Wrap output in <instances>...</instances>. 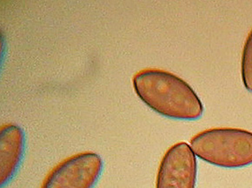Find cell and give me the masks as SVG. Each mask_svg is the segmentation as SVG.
<instances>
[{
	"label": "cell",
	"instance_id": "1",
	"mask_svg": "<svg viewBox=\"0 0 252 188\" xmlns=\"http://www.w3.org/2000/svg\"><path fill=\"white\" fill-rule=\"evenodd\" d=\"M133 86L146 106L166 118L196 120L204 113V106L192 87L167 71H140L134 76Z\"/></svg>",
	"mask_w": 252,
	"mask_h": 188
},
{
	"label": "cell",
	"instance_id": "2",
	"mask_svg": "<svg viewBox=\"0 0 252 188\" xmlns=\"http://www.w3.org/2000/svg\"><path fill=\"white\" fill-rule=\"evenodd\" d=\"M190 148L199 159L223 168L252 165V133L232 127L204 130L190 140Z\"/></svg>",
	"mask_w": 252,
	"mask_h": 188
},
{
	"label": "cell",
	"instance_id": "3",
	"mask_svg": "<svg viewBox=\"0 0 252 188\" xmlns=\"http://www.w3.org/2000/svg\"><path fill=\"white\" fill-rule=\"evenodd\" d=\"M103 167V160L95 152L72 155L49 173L41 188H93Z\"/></svg>",
	"mask_w": 252,
	"mask_h": 188
},
{
	"label": "cell",
	"instance_id": "4",
	"mask_svg": "<svg viewBox=\"0 0 252 188\" xmlns=\"http://www.w3.org/2000/svg\"><path fill=\"white\" fill-rule=\"evenodd\" d=\"M196 155L186 142H178L167 150L160 162L156 188H195L197 183Z\"/></svg>",
	"mask_w": 252,
	"mask_h": 188
},
{
	"label": "cell",
	"instance_id": "5",
	"mask_svg": "<svg viewBox=\"0 0 252 188\" xmlns=\"http://www.w3.org/2000/svg\"><path fill=\"white\" fill-rule=\"evenodd\" d=\"M25 133L19 125L8 124L0 131V186L4 188L14 177L25 151Z\"/></svg>",
	"mask_w": 252,
	"mask_h": 188
},
{
	"label": "cell",
	"instance_id": "6",
	"mask_svg": "<svg viewBox=\"0 0 252 188\" xmlns=\"http://www.w3.org/2000/svg\"><path fill=\"white\" fill-rule=\"evenodd\" d=\"M241 77L246 90L252 92V29L246 38L242 52Z\"/></svg>",
	"mask_w": 252,
	"mask_h": 188
}]
</instances>
